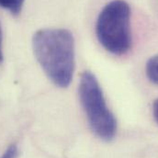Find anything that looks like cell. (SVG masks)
Listing matches in <instances>:
<instances>
[{"label": "cell", "mask_w": 158, "mask_h": 158, "mask_svg": "<svg viewBox=\"0 0 158 158\" xmlns=\"http://www.w3.org/2000/svg\"><path fill=\"white\" fill-rule=\"evenodd\" d=\"M79 97L93 132L103 141H111L117 131V120L107 106L98 81L89 71L81 75Z\"/></svg>", "instance_id": "3"}, {"label": "cell", "mask_w": 158, "mask_h": 158, "mask_svg": "<svg viewBox=\"0 0 158 158\" xmlns=\"http://www.w3.org/2000/svg\"><path fill=\"white\" fill-rule=\"evenodd\" d=\"M145 72L148 79L152 83L158 85V54L148 60L145 67Z\"/></svg>", "instance_id": "4"}, {"label": "cell", "mask_w": 158, "mask_h": 158, "mask_svg": "<svg viewBox=\"0 0 158 158\" xmlns=\"http://www.w3.org/2000/svg\"><path fill=\"white\" fill-rule=\"evenodd\" d=\"M33 52L50 80L59 87H67L75 69V39L64 29H42L32 38Z\"/></svg>", "instance_id": "1"}, {"label": "cell", "mask_w": 158, "mask_h": 158, "mask_svg": "<svg viewBox=\"0 0 158 158\" xmlns=\"http://www.w3.org/2000/svg\"><path fill=\"white\" fill-rule=\"evenodd\" d=\"M97 37L110 52L122 55L131 46V9L123 0H113L101 10L96 25Z\"/></svg>", "instance_id": "2"}, {"label": "cell", "mask_w": 158, "mask_h": 158, "mask_svg": "<svg viewBox=\"0 0 158 158\" xmlns=\"http://www.w3.org/2000/svg\"><path fill=\"white\" fill-rule=\"evenodd\" d=\"M25 0H0V6L8 10L13 16H19L21 13Z\"/></svg>", "instance_id": "5"}, {"label": "cell", "mask_w": 158, "mask_h": 158, "mask_svg": "<svg viewBox=\"0 0 158 158\" xmlns=\"http://www.w3.org/2000/svg\"><path fill=\"white\" fill-rule=\"evenodd\" d=\"M18 156H19V148L17 144H11L0 158H18Z\"/></svg>", "instance_id": "6"}, {"label": "cell", "mask_w": 158, "mask_h": 158, "mask_svg": "<svg viewBox=\"0 0 158 158\" xmlns=\"http://www.w3.org/2000/svg\"><path fill=\"white\" fill-rule=\"evenodd\" d=\"M2 40H3V34H2V28L0 25V64L3 62V52H2Z\"/></svg>", "instance_id": "8"}, {"label": "cell", "mask_w": 158, "mask_h": 158, "mask_svg": "<svg viewBox=\"0 0 158 158\" xmlns=\"http://www.w3.org/2000/svg\"><path fill=\"white\" fill-rule=\"evenodd\" d=\"M153 113H154V117L155 119L156 120L158 123V98L154 102V106H153Z\"/></svg>", "instance_id": "7"}]
</instances>
